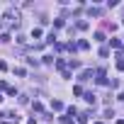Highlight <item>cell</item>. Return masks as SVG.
Returning a JSON list of instances; mask_svg holds the SVG:
<instances>
[{
	"instance_id": "cell-1",
	"label": "cell",
	"mask_w": 124,
	"mask_h": 124,
	"mask_svg": "<svg viewBox=\"0 0 124 124\" xmlns=\"http://www.w3.org/2000/svg\"><path fill=\"white\" fill-rule=\"evenodd\" d=\"M3 20H8V22H10V24H20V12H17V10H12V8H10V10H8V12H5V17H3Z\"/></svg>"
},
{
	"instance_id": "cell-2",
	"label": "cell",
	"mask_w": 124,
	"mask_h": 124,
	"mask_svg": "<svg viewBox=\"0 0 124 124\" xmlns=\"http://www.w3.org/2000/svg\"><path fill=\"white\" fill-rule=\"evenodd\" d=\"M93 76H95V73H93V71H83V76H80V80H90V78H93Z\"/></svg>"
},
{
	"instance_id": "cell-3",
	"label": "cell",
	"mask_w": 124,
	"mask_h": 124,
	"mask_svg": "<svg viewBox=\"0 0 124 124\" xmlns=\"http://www.w3.org/2000/svg\"><path fill=\"white\" fill-rule=\"evenodd\" d=\"M51 107H54V109H63V102H61V100H54Z\"/></svg>"
},
{
	"instance_id": "cell-4",
	"label": "cell",
	"mask_w": 124,
	"mask_h": 124,
	"mask_svg": "<svg viewBox=\"0 0 124 124\" xmlns=\"http://www.w3.org/2000/svg\"><path fill=\"white\" fill-rule=\"evenodd\" d=\"M61 124H73V117L66 114V117H61Z\"/></svg>"
},
{
	"instance_id": "cell-5",
	"label": "cell",
	"mask_w": 124,
	"mask_h": 124,
	"mask_svg": "<svg viewBox=\"0 0 124 124\" xmlns=\"http://www.w3.org/2000/svg\"><path fill=\"white\" fill-rule=\"evenodd\" d=\"M88 117H90V114H88V112H83V114H78V122H80V124H85V122H88Z\"/></svg>"
},
{
	"instance_id": "cell-6",
	"label": "cell",
	"mask_w": 124,
	"mask_h": 124,
	"mask_svg": "<svg viewBox=\"0 0 124 124\" xmlns=\"http://www.w3.org/2000/svg\"><path fill=\"white\" fill-rule=\"evenodd\" d=\"M0 71H8V63H5V61H0Z\"/></svg>"
},
{
	"instance_id": "cell-7",
	"label": "cell",
	"mask_w": 124,
	"mask_h": 124,
	"mask_svg": "<svg viewBox=\"0 0 124 124\" xmlns=\"http://www.w3.org/2000/svg\"><path fill=\"white\" fill-rule=\"evenodd\" d=\"M117 124H124V119H119V122H117Z\"/></svg>"
},
{
	"instance_id": "cell-8",
	"label": "cell",
	"mask_w": 124,
	"mask_h": 124,
	"mask_svg": "<svg viewBox=\"0 0 124 124\" xmlns=\"http://www.w3.org/2000/svg\"><path fill=\"white\" fill-rule=\"evenodd\" d=\"M95 124H102V122H95Z\"/></svg>"
}]
</instances>
